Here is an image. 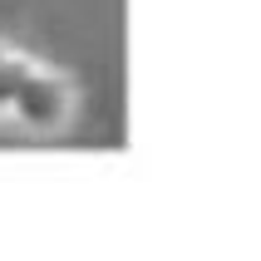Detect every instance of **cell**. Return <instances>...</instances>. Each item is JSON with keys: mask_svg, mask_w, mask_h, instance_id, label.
Returning a JSON list of instances; mask_svg holds the SVG:
<instances>
[{"mask_svg": "<svg viewBox=\"0 0 261 261\" xmlns=\"http://www.w3.org/2000/svg\"><path fill=\"white\" fill-rule=\"evenodd\" d=\"M15 109H20L30 123H59V118H64V109H69V94H64V84H55V79L30 74L25 89L15 94Z\"/></svg>", "mask_w": 261, "mask_h": 261, "instance_id": "1", "label": "cell"}]
</instances>
